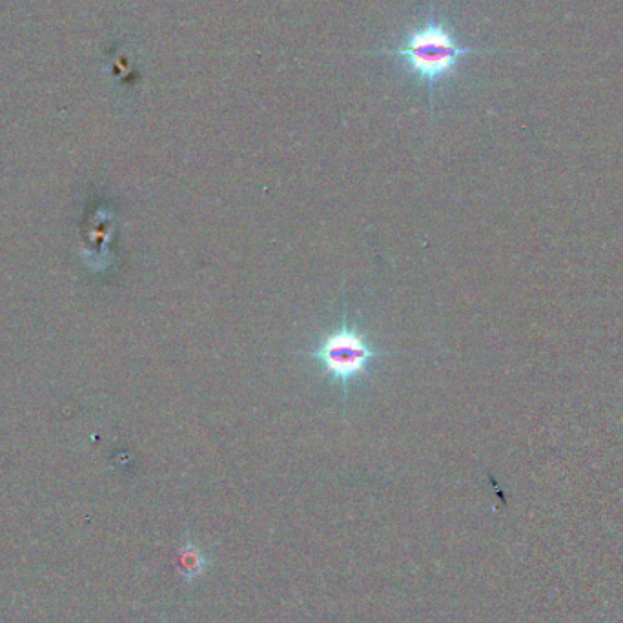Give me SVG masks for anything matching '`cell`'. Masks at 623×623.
I'll use <instances>...</instances> for the list:
<instances>
[{"instance_id":"cell-1","label":"cell","mask_w":623,"mask_h":623,"mask_svg":"<svg viewBox=\"0 0 623 623\" xmlns=\"http://www.w3.org/2000/svg\"><path fill=\"white\" fill-rule=\"evenodd\" d=\"M476 52V48L461 46L449 26L438 21L434 11H430L416 30L409 31L403 46L383 53L399 59L419 82L427 84L432 99L436 84L447 79L463 57Z\"/></svg>"},{"instance_id":"cell-2","label":"cell","mask_w":623,"mask_h":623,"mask_svg":"<svg viewBox=\"0 0 623 623\" xmlns=\"http://www.w3.org/2000/svg\"><path fill=\"white\" fill-rule=\"evenodd\" d=\"M381 356L383 352L374 348L358 323L350 321L347 305L343 307L336 328L319 339L317 347L308 352V358L316 361L327 374L328 381L341 387L345 401L350 398L354 381L367 374L370 365Z\"/></svg>"},{"instance_id":"cell-3","label":"cell","mask_w":623,"mask_h":623,"mask_svg":"<svg viewBox=\"0 0 623 623\" xmlns=\"http://www.w3.org/2000/svg\"><path fill=\"white\" fill-rule=\"evenodd\" d=\"M206 558L203 552L199 551L195 545H188L184 549L183 572L188 580L197 578L205 569Z\"/></svg>"}]
</instances>
